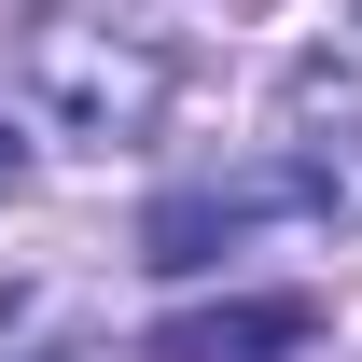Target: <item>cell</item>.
Wrapping results in <instances>:
<instances>
[{
    "instance_id": "3",
    "label": "cell",
    "mask_w": 362,
    "mask_h": 362,
    "mask_svg": "<svg viewBox=\"0 0 362 362\" xmlns=\"http://www.w3.org/2000/svg\"><path fill=\"white\" fill-rule=\"evenodd\" d=\"M0 195H28V139H14V126H0Z\"/></svg>"
},
{
    "instance_id": "1",
    "label": "cell",
    "mask_w": 362,
    "mask_h": 362,
    "mask_svg": "<svg viewBox=\"0 0 362 362\" xmlns=\"http://www.w3.org/2000/svg\"><path fill=\"white\" fill-rule=\"evenodd\" d=\"M14 70H28V98H42L70 139H153V112H168V84H181L168 28H153L139 0H42V14L14 28Z\"/></svg>"
},
{
    "instance_id": "2",
    "label": "cell",
    "mask_w": 362,
    "mask_h": 362,
    "mask_svg": "<svg viewBox=\"0 0 362 362\" xmlns=\"http://www.w3.org/2000/svg\"><path fill=\"white\" fill-rule=\"evenodd\" d=\"M320 334V307L307 293H265V307H209V320H168L153 334V362H293Z\"/></svg>"
}]
</instances>
